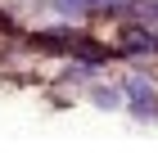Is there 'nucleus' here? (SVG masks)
I'll return each mask as SVG.
<instances>
[]
</instances>
